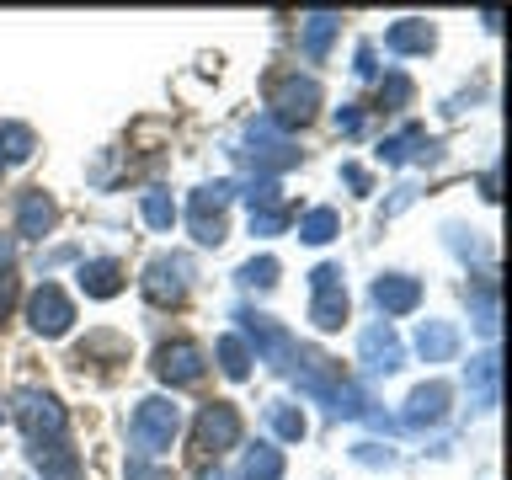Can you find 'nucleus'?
<instances>
[{"mask_svg": "<svg viewBox=\"0 0 512 480\" xmlns=\"http://www.w3.org/2000/svg\"><path fill=\"white\" fill-rule=\"evenodd\" d=\"M176 427H182V411H176V400H139L134 422H128V438H134V459H155L160 448H171Z\"/></svg>", "mask_w": 512, "mask_h": 480, "instance_id": "nucleus-1", "label": "nucleus"}, {"mask_svg": "<svg viewBox=\"0 0 512 480\" xmlns=\"http://www.w3.org/2000/svg\"><path fill=\"white\" fill-rule=\"evenodd\" d=\"M235 320H240V331H246V342L262 352V358L278 368V374H288L294 368V336H288L283 326H272V315H256V310H235Z\"/></svg>", "mask_w": 512, "mask_h": 480, "instance_id": "nucleus-2", "label": "nucleus"}, {"mask_svg": "<svg viewBox=\"0 0 512 480\" xmlns=\"http://www.w3.org/2000/svg\"><path fill=\"white\" fill-rule=\"evenodd\" d=\"M320 107V86L315 75H283L278 86H272V123L288 128V123H310Z\"/></svg>", "mask_w": 512, "mask_h": 480, "instance_id": "nucleus-3", "label": "nucleus"}, {"mask_svg": "<svg viewBox=\"0 0 512 480\" xmlns=\"http://www.w3.org/2000/svg\"><path fill=\"white\" fill-rule=\"evenodd\" d=\"M235 198V187L230 182H208L192 192V208H187V224H192V235L203 240V246H219L224 240V203Z\"/></svg>", "mask_w": 512, "mask_h": 480, "instance_id": "nucleus-4", "label": "nucleus"}, {"mask_svg": "<svg viewBox=\"0 0 512 480\" xmlns=\"http://www.w3.org/2000/svg\"><path fill=\"white\" fill-rule=\"evenodd\" d=\"M246 144H251L246 155H251L256 171H288V166L299 160V150L288 144V134H283V128L272 123V118H256V123L246 128Z\"/></svg>", "mask_w": 512, "mask_h": 480, "instance_id": "nucleus-5", "label": "nucleus"}, {"mask_svg": "<svg viewBox=\"0 0 512 480\" xmlns=\"http://www.w3.org/2000/svg\"><path fill=\"white\" fill-rule=\"evenodd\" d=\"M288 374H294V384L310 400H320V406H331V395L342 390V363H331L326 352H294V368H288Z\"/></svg>", "mask_w": 512, "mask_h": 480, "instance_id": "nucleus-6", "label": "nucleus"}, {"mask_svg": "<svg viewBox=\"0 0 512 480\" xmlns=\"http://www.w3.org/2000/svg\"><path fill=\"white\" fill-rule=\"evenodd\" d=\"M315 283V304H310V320L320 331H336L347 320V294H342V267H315L310 272Z\"/></svg>", "mask_w": 512, "mask_h": 480, "instance_id": "nucleus-7", "label": "nucleus"}, {"mask_svg": "<svg viewBox=\"0 0 512 480\" xmlns=\"http://www.w3.org/2000/svg\"><path fill=\"white\" fill-rule=\"evenodd\" d=\"M27 320H32V331H38V336H64V331H70V320H75V310H70V299H64L59 283H43L38 294L27 299Z\"/></svg>", "mask_w": 512, "mask_h": 480, "instance_id": "nucleus-8", "label": "nucleus"}, {"mask_svg": "<svg viewBox=\"0 0 512 480\" xmlns=\"http://www.w3.org/2000/svg\"><path fill=\"white\" fill-rule=\"evenodd\" d=\"M16 416H22V427H27V438L32 443H59L64 438V406L54 395H38V390H27L22 395V406H16Z\"/></svg>", "mask_w": 512, "mask_h": 480, "instance_id": "nucleus-9", "label": "nucleus"}, {"mask_svg": "<svg viewBox=\"0 0 512 480\" xmlns=\"http://www.w3.org/2000/svg\"><path fill=\"white\" fill-rule=\"evenodd\" d=\"M192 438H198L203 454H224V448H235V443H240V416H235V406H224V400L203 406L198 427H192Z\"/></svg>", "mask_w": 512, "mask_h": 480, "instance_id": "nucleus-10", "label": "nucleus"}, {"mask_svg": "<svg viewBox=\"0 0 512 480\" xmlns=\"http://www.w3.org/2000/svg\"><path fill=\"white\" fill-rule=\"evenodd\" d=\"M155 374L166 384H198L203 379V347L198 342H166L155 352Z\"/></svg>", "mask_w": 512, "mask_h": 480, "instance_id": "nucleus-11", "label": "nucleus"}, {"mask_svg": "<svg viewBox=\"0 0 512 480\" xmlns=\"http://www.w3.org/2000/svg\"><path fill=\"white\" fill-rule=\"evenodd\" d=\"M187 288V262L182 256H155L150 272H144V294H150V304H176Z\"/></svg>", "mask_w": 512, "mask_h": 480, "instance_id": "nucleus-12", "label": "nucleus"}, {"mask_svg": "<svg viewBox=\"0 0 512 480\" xmlns=\"http://www.w3.org/2000/svg\"><path fill=\"white\" fill-rule=\"evenodd\" d=\"M358 352H363V363L374 368V374H395V368H400V342H395L390 320L368 326V331H363V342H358Z\"/></svg>", "mask_w": 512, "mask_h": 480, "instance_id": "nucleus-13", "label": "nucleus"}, {"mask_svg": "<svg viewBox=\"0 0 512 480\" xmlns=\"http://www.w3.org/2000/svg\"><path fill=\"white\" fill-rule=\"evenodd\" d=\"M438 155V139H427V128H400L395 139L379 144V160H390V166H406V160H432Z\"/></svg>", "mask_w": 512, "mask_h": 480, "instance_id": "nucleus-14", "label": "nucleus"}, {"mask_svg": "<svg viewBox=\"0 0 512 480\" xmlns=\"http://www.w3.org/2000/svg\"><path fill=\"white\" fill-rule=\"evenodd\" d=\"M374 304L384 315H406V310H416L422 304V283L416 278H400V272H390V278H379L374 283Z\"/></svg>", "mask_w": 512, "mask_h": 480, "instance_id": "nucleus-15", "label": "nucleus"}, {"mask_svg": "<svg viewBox=\"0 0 512 480\" xmlns=\"http://www.w3.org/2000/svg\"><path fill=\"white\" fill-rule=\"evenodd\" d=\"M432 43H438V32H432V22H422V16H406V22H395L384 32V48H390V54H427Z\"/></svg>", "mask_w": 512, "mask_h": 480, "instance_id": "nucleus-16", "label": "nucleus"}, {"mask_svg": "<svg viewBox=\"0 0 512 480\" xmlns=\"http://www.w3.org/2000/svg\"><path fill=\"white\" fill-rule=\"evenodd\" d=\"M464 384H470V395H475V406L480 411H491L496 406V384H502V358H496V352H486V358H475L470 363V374H464Z\"/></svg>", "mask_w": 512, "mask_h": 480, "instance_id": "nucleus-17", "label": "nucleus"}, {"mask_svg": "<svg viewBox=\"0 0 512 480\" xmlns=\"http://www.w3.org/2000/svg\"><path fill=\"white\" fill-rule=\"evenodd\" d=\"M16 230H22V235H32V240H43L48 230H54V198L32 187L27 198H22V208H16Z\"/></svg>", "mask_w": 512, "mask_h": 480, "instance_id": "nucleus-18", "label": "nucleus"}, {"mask_svg": "<svg viewBox=\"0 0 512 480\" xmlns=\"http://www.w3.org/2000/svg\"><path fill=\"white\" fill-rule=\"evenodd\" d=\"M416 347H422L427 363H448L459 352V331L448 326V320H422V331H416Z\"/></svg>", "mask_w": 512, "mask_h": 480, "instance_id": "nucleus-19", "label": "nucleus"}, {"mask_svg": "<svg viewBox=\"0 0 512 480\" xmlns=\"http://www.w3.org/2000/svg\"><path fill=\"white\" fill-rule=\"evenodd\" d=\"M443 406H448V384H422L411 400H406V427H422V422H438L443 416Z\"/></svg>", "mask_w": 512, "mask_h": 480, "instance_id": "nucleus-20", "label": "nucleus"}, {"mask_svg": "<svg viewBox=\"0 0 512 480\" xmlns=\"http://www.w3.org/2000/svg\"><path fill=\"white\" fill-rule=\"evenodd\" d=\"M80 288H86L91 299H112V294H123V267L118 262H86L80 267Z\"/></svg>", "mask_w": 512, "mask_h": 480, "instance_id": "nucleus-21", "label": "nucleus"}, {"mask_svg": "<svg viewBox=\"0 0 512 480\" xmlns=\"http://www.w3.org/2000/svg\"><path fill=\"white\" fill-rule=\"evenodd\" d=\"M38 150L27 123H0V166H22V160Z\"/></svg>", "mask_w": 512, "mask_h": 480, "instance_id": "nucleus-22", "label": "nucleus"}, {"mask_svg": "<svg viewBox=\"0 0 512 480\" xmlns=\"http://www.w3.org/2000/svg\"><path fill=\"white\" fill-rule=\"evenodd\" d=\"M336 27H342V22H336L331 11H315V16H304V54H310V59H320V54H326V48H331V38H336Z\"/></svg>", "mask_w": 512, "mask_h": 480, "instance_id": "nucleus-23", "label": "nucleus"}, {"mask_svg": "<svg viewBox=\"0 0 512 480\" xmlns=\"http://www.w3.org/2000/svg\"><path fill=\"white\" fill-rule=\"evenodd\" d=\"M246 480H283V454L267 443H256L246 454Z\"/></svg>", "mask_w": 512, "mask_h": 480, "instance_id": "nucleus-24", "label": "nucleus"}, {"mask_svg": "<svg viewBox=\"0 0 512 480\" xmlns=\"http://www.w3.org/2000/svg\"><path fill=\"white\" fill-rule=\"evenodd\" d=\"M219 368L230 379H246L251 374V347L240 342V336H219Z\"/></svg>", "mask_w": 512, "mask_h": 480, "instance_id": "nucleus-25", "label": "nucleus"}, {"mask_svg": "<svg viewBox=\"0 0 512 480\" xmlns=\"http://www.w3.org/2000/svg\"><path fill=\"white\" fill-rule=\"evenodd\" d=\"M267 422H272V432H278V438H288V443L304 438V411L283 406V400H272V406H267Z\"/></svg>", "mask_w": 512, "mask_h": 480, "instance_id": "nucleus-26", "label": "nucleus"}, {"mask_svg": "<svg viewBox=\"0 0 512 480\" xmlns=\"http://www.w3.org/2000/svg\"><path fill=\"white\" fill-rule=\"evenodd\" d=\"M32 459H38V470H43L48 480H70V475H75V454H64L59 443L38 448V454H32Z\"/></svg>", "mask_w": 512, "mask_h": 480, "instance_id": "nucleus-27", "label": "nucleus"}, {"mask_svg": "<svg viewBox=\"0 0 512 480\" xmlns=\"http://www.w3.org/2000/svg\"><path fill=\"white\" fill-rule=\"evenodd\" d=\"M299 235L310 240V246H326V240L336 235V208H315V214H304Z\"/></svg>", "mask_w": 512, "mask_h": 480, "instance_id": "nucleus-28", "label": "nucleus"}, {"mask_svg": "<svg viewBox=\"0 0 512 480\" xmlns=\"http://www.w3.org/2000/svg\"><path fill=\"white\" fill-rule=\"evenodd\" d=\"M144 219L155 224V230H171V219H176V203H171V192H144Z\"/></svg>", "mask_w": 512, "mask_h": 480, "instance_id": "nucleus-29", "label": "nucleus"}, {"mask_svg": "<svg viewBox=\"0 0 512 480\" xmlns=\"http://www.w3.org/2000/svg\"><path fill=\"white\" fill-rule=\"evenodd\" d=\"M240 283L246 288H272L278 283V262H272V256H251V262L240 267Z\"/></svg>", "mask_w": 512, "mask_h": 480, "instance_id": "nucleus-30", "label": "nucleus"}, {"mask_svg": "<svg viewBox=\"0 0 512 480\" xmlns=\"http://www.w3.org/2000/svg\"><path fill=\"white\" fill-rule=\"evenodd\" d=\"M283 224H288V208H251V235H283Z\"/></svg>", "mask_w": 512, "mask_h": 480, "instance_id": "nucleus-31", "label": "nucleus"}, {"mask_svg": "<svg viewBox=\"0 0 512 480\" xmlns=\"http://www.w3.org/2000/svg\"><path fill=\"white\" fill-rule=\"evenodd\" d=\"M379 102H384V107H406V102H411V80H406V75H384Z\"/></svg>", "mask_w": 512, "mask_h": 480, "instance_id": "nucleus-32", "label": "nucleus"}, {"mask_svg": "<svg viewBox=\"0 0 512 480\" xmlns=\"http://www.w3.org/2000/svg\"><path fill=\"white\" fill-rule=\"evenodd\" d=\"M128 480H171L160 464H150V459H128Z\"/></svg>", "mask_w": 512, "mask_h": 480, "instance_id": "nucleus-33", "label": "nucleus"}, {"mask_svg": "<svg viewBox=\"0 0 512 480\" xmlns=\"http://www.w3.org/2000/svg\"><path fill=\"white\" fill-rule=\"evenodd\" d=\"M336 128H342L347 139H358L363 134V112L358 107H342V112H336Z\"/></svg>", "mask_w": 512, "mask_h": 480, "instance_id": "nucleus-34", "label": "nucleus"}, {"mask_svg": "<svg viewBox=\"0 0 512 480\" xmlns=\"http://www.w3.org/2000/svg\"><path fill=\"white\" fill-rule=\"evenodd\" d=\"M11 304H16V278H11V272H0V320L11 315Z\"/></svg>", "mask_w": 512, "mask_h": 480, "instance_id": "nucleus-35", "label": "nucleus"}, {"mask_svg": "<svg viewBox=\"0 0 512 480\" xmlns=\"http://www.w3.org/2000/svg\"><path fill=\"white\" fill-rule=\"evenodd\" d=\"M358 459H363V464H379V459H390V448H379V443H358Z\"/></svg>", "mask_w": 512, "mask_h": 480, "instance_id": "nucleus-36", "label": "nucleus"}, {"mask_svg": "<svg viewBox=\"0 0 512 480\" xmlns=\"http://www.w3.org/2000/svg\"><path fill=\"white\" fill-rule=\"evenodd\" d=\"M352 70H358V75H374V48H368V43L358 48V64H352Z\"/></svg>", "mask_w": 512, "mask_h": 480, "instance_id": "nucleus-37", "label": "nucleus"}, {"mask_svg": "<svg viewBox=\"0 0 512 480\" xmlns=\"http://www.w3.org/2000/svg\"><path fill=\"white\" fill-rule=\"evenodd\" d=\"M342 176H347V182H352V187H358V192H368V171H363V166H347Z\"/></svg>", "mask_w": 512, "mask_h": 480, "instance_id": "nucleus-38", "label": "nucleus"}, {"mask_svg": "<svg viewBox=\"0 0 512 480\" xmlns=\"http://www.w3.org/2000/svg\"><path fill=\"white\" fill-rule=\"evenodd\" d=\"M6 262H11V246H6V240H0V272H6Z\"/></svg>", "mask_w": 512, "mask_h": 480, "instance_id": "nucleus-39", "label": "nucleus"}]
</instances>
